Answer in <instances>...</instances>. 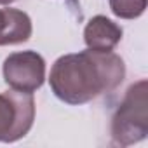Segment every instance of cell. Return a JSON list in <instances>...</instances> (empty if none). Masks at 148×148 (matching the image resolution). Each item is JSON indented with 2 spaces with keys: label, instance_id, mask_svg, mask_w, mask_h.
Listing matches in <instances>:
<instances>
[{
  "label": "cell",
  "instance_id": "6da1fadb",
  "mask_svg": "<svg viewBox=\"0 0 148 148\" xmlns=\"http://www.w3.org/2000/svg\"><path fill=\"white\" fill-rule=\"evenodd\" d=\"M124 77L125 64L119 54L86 49L58 58L51 68L49 86L59 101L86 105L117 89Z\"/></svg>",
  "mask_w": 148,
  "mask_h": 148
},
{
  "label": "cell",
  "instance_id": "7a4b0ae2",
  "mask_svg": "<svg viewBox=\"0 0 148 148\" xmlns=\"http://www.w3.org/2000/svg\"><path fill=\"white\" fill-rule=\"evenodd\" d=\"M148 82L132 84L112 119V139L120 146L139 143L148 134Z\"/></svg>",
  "mask_w": 148,
  "mask_h": 148
},
{
  "label": "cell",
  "instance_id": "3957f363",
  "mask_svg": "<svg viewBox=\"0 0 148 148\" xmlns=\"http://www.w3.org/2000/svg\"><path fill=\"white\" fill-rule=\"evenodd\" d=\"M35 99L32 92L5 91L0 92V141L14 143L25 138L33 127Z\"/></svg>",
  "mask_w": 148,
  "mask_h": 148
},
{
  "label": "cell",
  "instance_id": "277c9868",
  "mask_svg": "<svg viewBox=\"0 0 148 148\" xmlns=\"http://www.w3.org/2000/svg\"><path fill=\"white\" fill-rule=\"evenodd\" d=\"M2 73L11 89L35 92L45 80V59L37 51L12 52L5 58Z\"/></svg>",
  "mask_w": 148,
  "mask_h": 148
},
{
  "label": "cell",
  "instance_id": "5b68a950",
  "mask_svg": "<svg viewBox=\"0 0 148 148\" xmlns=\"http://www.w3.org/2000/svg\"><path fill=\"white\" fill-rule=\"evenodd\" d=\"M122 40V28L108 19L106 16H94L84 28V42L87 49L94 51H113Z\"/></svg>",
  "mask_w": 148,
  "mask_h": 148
},
{
  "label": "cell",
  "instance_id": "8992f818",
  "mask_svg": "<svg viewBox=\"0 0 148 148\" xmlns=\"http://www.w3.org/2000/svg\"><path fill=\"white\" fill-rule=\"evenodd\" d=\"M33 26L26 12L19 9H0V45L23 44L32 37Z\"/></svg>",
  "mask_w": 148,
  "mask_h": 148
},
{
  "label": "cell",
  "instance_id": "52a82bcc",
  "mask_svg": "<svg viewBox=\"0 0 148 148\" xmlns=\"http://www.w3.org/2000/svg\"><path fill=\"white\" fill-rule=\"evenodd\" d=\"M112 12L120 19H136L146 9V0H108Z\"/></svg>",
  "mask_w": 148,
  "mask_h": 148
},
{
  "label": "cell",
  "instance_id": "ba28073f",
  "mask_svg": "<svg viewBox=\"0 0 148 148\" xmlns=\"http://www.w3.org/2000/svg\"><path fill=\"white\" fill-rule=\"evenodd\" d=\"M12 2H16V0H0V5H9Z\"/></svg>",
  "mask_w": 148,
  "mask_h": 148
}]
</instances>
